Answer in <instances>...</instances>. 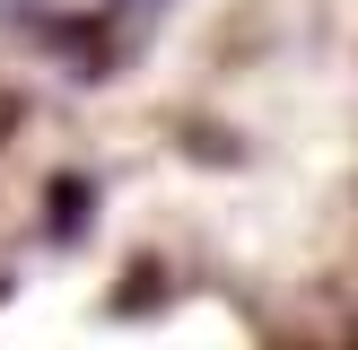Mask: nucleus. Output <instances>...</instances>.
<instances>
[{"instance_id":"f257e3e1","label":"nucleus","mask_w":358,"mask_h":350,"mask_svg":"<svg viewBox=\"0 0 358 350\" xmlns=\"http://www.w3.org/2000/svg\"><path fill=\"white\" fill-rule=\"evenodd\" d=\"M140 9H166V0H140Z\"/></svg>"}]
</instances>
